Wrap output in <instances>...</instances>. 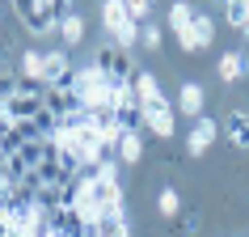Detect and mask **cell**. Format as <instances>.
Wrapping results in <instances>:
<instances>
[{
  "mask_svg": "<svg viewBox=\"0 0 249 237\" xmlns=\"http://www.w3.org/2000/svg\"><path fill=\"white\" fill-rule=\"evenodd\" d=\"M21 21L30 26V34H51V30L59 26V17H55V4H47V0H30V9L21 13Z\"/></svg>",
  "mask_w": 249,
  "mask_h": 237,
  "instance_id": "obj_6",
  "label": "cell"
},
{
  "mask_svg": "<svg viewBox=\"0 0 249 237\" xmlns=\"http://www.w3.org/2000/svg\"><path fill=\"white\" fill-rule=\"evenodd\" d=\"M80 237H106V224H80Z\"/></svg>",
  "mask_w": 249,
  "mask_h": 237,
  "instance_id": "obj_23",
  "label": "cell"
},
{
  "mask_svg": "<svg viewBox=\"0 0 249 237\" xmlns=\"http://www.w3.org/2000/svg\"><path fill=\"white\" fill-rule=\"evenodd\" d=\"M47 4H55V9H59V0H47Z\"/></svg>",
  "mask_w": 249,
  "mask_h": 237,
  "instance_id": "obj_26",
  "label": "cell"
},
{
  "mask_svg": "<svg viewBox=\"0 0 249 237\" xmlns=\"http://www.w3.org/2000/svg\"><path fill=\"white\" fill-rule=\"evenodd\" d=\"M0 127H9V115H4V98H0Z\"/></svg>",
  "mask_w": 249,
  "mask_h": 237,
  "instance_id": "obj_24",
  "label": "cell"
},
{
  "mask_svg": "<svg viewBox=\"0 0 249 237\" xmlns=\"http://www.w3.org/2000/svg\"><path fill=\"white\" fill-rule=\"evenodd\" d=\"M55 30H59V42H64V47H80V42H85V17H80L76 9H68Z\"/></svg>",
  "mask_w": 249,
  "mask_h": 237,
  "instance_id": "obj_11",
  "label": "cell"
},
{
  "mask_svg": "<svg viewBox=\"0 0 249 237\" xmlns=\"http://www.w3.org/2000/svg\"><path fill=\"white\" fill-rule=\"evenodd\" d=\"M224 13H228V26L245 30L249 34V0H224Z\"/></svg>",
  "mask_w": 249,
  "mask_h": 237,
  "instance_id": "obj_17",
  "label": "cell"
},
{
  "mask_svg": "<svg viewBox=\"0 0 249 237\" xmlns=\"http://www.w3.org/2000/svg\"><path fill=\"white\" fill-rule=\"evenodd\" d=\"M215 72H220L224 85H236V80H241V72H245V55H241V51H224L220 64H215Z\"/></svg>",
  "mask_w": 249,
  "mask_h": 237,
  "instance_id": "obj_14",
  "label": "cell"
},
{
  "mask_svg": "<svg viewBox=\"0 0 249 237\" xmlns=\"http://www.w3.org/2000/svg\"><path fill=\"white\" fill-rule=\"evenodd\" d=\"M157 212L165 216V220H173V216L182 212V195H178L173 186H160V195H157Z\"/></svg>",
  "mask_w": 249,
  "mask_h": 237,
  "instance_id": "obj_19",
  "label": "cell"
},
{
  "mask_svg": "<svg viewBox=\"0 0 249 237\" xmlns=\"http://www.w3.org/2000/svg\"><path fill=\"white\" fill-rule=\"evenodd\" d=\"M68 51H42V85H68Z\"/></svg>",
  "mask_w": 249,
  "mask_h": 237,
  "instance_id": "obj_9",
  "label": "cell"
},
{
  "mask_svg": "<svg viewBox=\"0 0 249 237\" xmlns=\"http://www.w3.org/2000/svg\"><path fill=\"white\" fill-rule=\"evenodd\" d=\"M106 237H131V224H127V216H123V220H106Z\"/></svg>",
  "mask_w": 249,
  "mask_h": 237,
  "instance_id": "obj_22",
  "label": "cell"
},
{
  "mask_svg": "<svg viewBox=\"0 0 249 237\" xmlns=\"http://www.w3.org/2000/svg\"><path fill=\"white\" fill-rule=\"evenodd\" d=\"M140 118H144V127L160 140H169L178 132V118H173V106L169 102H157V106H140Z\"/></svg>",
  "mask_w": 249,
  "mask_h": 237,
  "instance_id": "obj_4",
  "label": "cell"
},
{
  "mask_svg": "<svg viewBox=\"0 0 249 237\" xmlns=\"http://www.w3.org/2000/svg\"><path fill=\"white\" fill-rule=\"evenodd\" d=\"M123 4H127V17H131V21H140V26L152 17V0H123Z\"/></svg>",
  "mask_w": 249,
  "mask_h": 237,
  "instance_id": "obj_20",
  "label": "cell"
},
{
  "mask_svg": "<svg viewBox=\"0 0 249 237\" xmlns=\"http://www.w3.org/2000/svg\"><path fill=\"white\" fill-rule=\"evenodd\" d=\"M68 212H72V220H76V224H106L102 186H97L93 170H85L76 182H72V191H68Z\"/></svg>",
  "mask_w": 249,
  "mask_h": 237,
  "instance_id": "obj_2",
  "label": "cell"
},
{
  "mask_svg": "<svg viewBox=\"0 0 249 237\" xmlns=\"http://www.w3.org/2000/svg\"><path fill=\"white\" fill-rule=\"evenodd\" d=\"M203 106H207L203 85H198V80H182V89H178V110H182L186 118H198V115H203Z\"/></svg>",
  "mask_w": 249,
  "mask_h": 237,
  "instance_id": "obj_8",
  "label": "cell"
},
{
  "mask_svg": "<svg viewBox=\"0 0 249 237\" xmlns=\"http://www.w3.org/2000/svg\"><path fill=\"white\" fill-rule=\"evenodd\" d=\"M220 140V123L215 118H195V127H190V136H186V153H195V157H203L211 144Z\"/></svg>",
  "mask_w": 249,
  "mask_h": 237,
  "instance_id": "obj_5",
  "label": "cell"
},
{
  "mask_svg": "<svg viewBox=\"0 0 249 237\" xmlns=\"http://www.w3.org/2000/svg\"><path fill=\"white\" fill-rule=\"evenodd\" d=\"M131 85H135V98H140V106H157V102H165V93H160V80L152 77V72H135Z\"/></svg>",
  "mask_w": 249,
  "mask_h": 237,
  "instance_id": "obj_12",
  "label": "cell"
},
{
  "mask_svg": "<svg viewBox=\"0 0 249 237\" xmlns=\"http://www.w3.org/2000/svg\"><path fill=\"white\" fill-rule=\"evenodd\" d=\"M17 68H21V80H38L42 85V51H21Z\"/></svg>",
  "mask_w": 249,
  "mask_h": 237,
  "instance_id": "obj_18",
  "label": "cell"
},
{
  "mask_svg": "<svg viewBox=\"0 0 249 237\" xmlns=\"http://www.w3.org/2000/svg\"><path fill=\"white\" fill-rule=\"evenodd\" d=\"M169 30H173V39L182 42V51H190V55L198 51L195 47V9L186 0H173L169 4Z\"/></svg>",
  "mask_w": 249,
  "mask_h": 237,
  "instance_id": "obj_3",
  "label": "cell"
},
{
  "mask_svg": "<svg viewBox=\"0 0 249 237\" xmlns=\"http://www.w3.org/2000/svg\"><path fill=\"white\" fill-rule=\"evenodd\" d=\"M140 47H144V51H157L160 47V26L144 21V26H140Z\"/></svg>",
  "mask_w": 249,
  "mask_h": 237,
  "instance_id": "obj_21",
  "label": "cell"
},
{
  "mask_svg": "<svg viewBox=\"0 0 249 237\" xmlns=\"http://www.w3.org/2000/svg\"><path fill=\"white\" fill-rule=\"evenodd\" d=\"M4 115H9V123H26V118L42 115V102L34 93H9V98H4Z\"/></svg>",
  "mask_w": 249,
  "mask_h": 237,
  "instance_id": "obj_7",
  "label": "cell"
},
{
  "mask_svg": "<svg viewBox=\"0 0 249 237\" xmlns=\"http://www.w3.org/2000/svg\"><path fill=\"white\" fill-rule=\"evenodd\" d=\"M68 93L76 98V106L85 115H110V93H114V77L106 72L102 64L76 68L68 77Z\"/></svg>",
  "mask_w": 249,
  "mask_h": 237,
  "instance_id": "obj_1",
  "label": "cell"
},
{
  "mask_svg": "<svg viewBox=\"0 0 249 237\" xmlns=\"http://www.w3.org/2000/svg\"><path fill=\"white\" fill-rule=\"evenodd\" d=\"M13 4H17V9H21V13H26V9H30V0H13Z\"/></svg>",
  "mask_w": 249,
  "mask_h": 237,
  "instance_id": "obj_25",
  "label": "cell"
},
{
  "mask_svg": "<svg viewBox=\"0 0 249 237\" xmlns=\"http://www.w3.org/2000/svg\"><path fill=\"white\" fill-rule=\"evenodd\" d=\"M211 42H215V17L211 13H195V47L207 51Z\"/></svg>",
  "mask_w": 249,
  "mask_h": 237,
  "instance_id": "obj_16",
  "label": "cell"
},
{
  "mask_svg": "<svg viewBox=\"0 0 249 237\" xmlns=\"http://www.w3.org/2000/svg\"><path fill=\"white\" fill-rule=\"evenodd\" d=\"M224 132H228V144H232V148L249 153V115H245V110H232V115H228V127H224Z\"/></svg>",
  "mask_w": 249,
  "mask_h": 237,
  "instance_id": "obj_13",
  "label": "cell"
},
{
  "mask_svg": "<svg viewBox=\"0 0 249 237\" xmlns=\"http://www.w3.org/2000/svg\"><path fill=\"white\" fill-rule=\"evenodd\" d=\"M127 21V4L123 0H102V30L114 39V30Z\"/></svg>",
  "mask_w": 249,
  "mask_h": 237,
  "instance_id": "obj_15",
  "label": "cell"
},
{
  "mask_svg": "<svg viewBox=\"0 0 249 237\" xmlns=\"http://www.w3.org/2000/svg\"><path fill=\"white\" fill-rule=\"evenodd\" d=\"M114 157H118V165H140V161H144V136H140V127H127V132H123Z\"/></svg>",
  "mask_w": 249,
  "mask_h": 237,
  "instance_id": "obj_10",
  "label": "cell"
}]
</instances>
